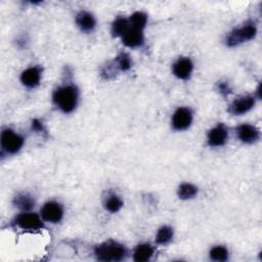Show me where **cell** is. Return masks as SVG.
Returning <instances> with one entry per match:
<instances>
[{"label": "cell", "instance_id": "cell-10", "mask_svg": "<svg viewBox=\"0 0 262 262\" xmlns=\"http://www.w3.org/2000/svg\"><path fill=\"white\" fill-rule=\"evenodd\" d=\"M43 70L40 66H32L24 70L20 74V82L21 84L30 89L36 88L42 79Z\"/></svg>", "mask_w": 262, "mask_h": 262}, {"label": "cell", "instance_id": "cell-6", "mask_svg": "<svg viewBox=\"0 0 262 262\" xmlns=\"http://www.w3.org/2000/svg\"><path fill=\"white\" fill-rule=\"evenodd\" d=\"M193 120L192 112L187 106H179L175 110L171 118V127L175 131H184L188 129Z\"/></svg>", "mask_w": 262, "mask_h": 262}, {"label": "cell", "instance_id": "cell-23", "mask_svg": "<svg viewBox=\"0 0 262 262\" xmlns=\"http://www.w3.org/2000/svg\"><path fill=\"white\" fill-rule=\"evenodd\" d=\"M117 70L121 72H127L132 67V59L130 55L126 52H120L116 58L113 60Z\"/></svg>", "mask_w": 262, "mask_h": 262}, {"label": "cell", "instance_id": "cell-20", "mask_svg": "<svg viewBox=\"0 0 262 262\" xmlns=\"http://www.w3.org/2000/svg\"><path fill=\"white\" fill-rule=\"evenodd\" d=\"M104 208L111 213H117L123 207V201L116 193H110L104 200Z\"/></svg>", "mask_w": 262, "mask_h": 262}, {"label": "cell", "instance_id": "cell-4", "mask_svg": "<svg viewBox=\"0 0 262 262\" xmlns=\"http://www.w3.org/2000/svg\"><path fill=\"white\" fill-rule=\"evenodd\" d=\"M25 144V137L11 128H3L1 131L0 145L1 154L15 155Z\"/></svg>", "mask_w": 262, "mask_h": 262}, {"label": "cell", "instance_id": "cell-24", "mask_svg": "<svg viewBox=\"0 0 262 262\" xmlns=\"http://www.w3.org/2000/svg\"><path fill=\"white\" fill-rule=\"evenodd\" d=\"M216 89L219 92V94H221L224 97L228 96L232 92V88L230 86V83L228 81H225V80L218 81V83L216 84Z\"/></svg>", "mask_w": 262, "mask_h": 262}, {"label": "cell", "instance_id": "cell-19", "mask_svg": "<svg viewBox=\"0 0 262 262\" xmlns=\"http://www.w3.org/2000/svg\"><path fill=\"white\" fill-rule=\"evenodd\" d=\"M173 236H174L173 227L169 225H163L158 229L156 233V243L161 246L168 245L173 239Z\"/></svg>", "mask_w": 262, "mask_h": 262}, {"label": "cell", "instance_id": "cell-14", "mask_svg": "<svg viewBox=\"0 0 262 262\" xmlns=\"http://www.w3.org/2000/svg\"><path fill=\"white\" fill-rule=\"evenodd\" d=\"M76 24L82 32L91 33L96 27V19L91 12L81 10L76 15Z\"/></svg>", "mask_w": 262, "mask_h": 262}, {"label": "cell", "instance_id": "cell-7", "mask_svg": "<svg viewBox=\"0 0 262 262\" xmlns=\"http://www.w3.org/2000/svg\"><path fill=\"white\" fill-rule=\"evenodd\" d=\"M40 216L45 222L53 224L58 223L63 218V208L61 204L56 201H48L42 206Z\"/></svg>", "mask_w": 262, "mask_h": 262}, {"label": "cell", "instance_id": "cell-21", "mask_svg": "<svg viewBox=\"0 0 262 262\" xmlns=\"http://www.w3.org/2000/svg\"><path fill=\"white\" fill-rule=\"evenodd\" d=\"M209 257L212 261H217V262H224L227 261L229 257L228 250L221 245L214 246L210 249L209 251Z\"/></svg>", "mask_w": 262, "mask_h": 262}, {"label": "cell", "instance_id": "cell-22", "mask_svg": "<svg viewBox=\"0 0 262 262\" xmlns=\"http://www.w3.org/2000/svg\"><path fill=\"white\" fill-rule=\"evenodd\" d=\"M128 19L130 27L143 31L147 24V14L142 11H135L130 15Z\"/></svg>", "mask_w": 262, "mask_h": 262}, {"label": "cell", "instance_id": "cell-3", "mask_svg": "<svg viewBox=\"0 0 262 262\" xmlns=\"http://www.w3.org/2000/svg\"><path fill=\"white\" fill-rule=\"evenodd\" d=\"M257 35L256 24L252 20L245 23L241 27L231 30L225 37V44L227 47H235L245 42L254 39Z\"/></svg>", "mask_w": 262, "mask_h": 262}, {"label": "cell", "instance_id": "cell-9", "mask_svg": "<svg viewBox=\"0 0 262 262\" xmlns=\"http://www.w3.org/2000/svg\"><path fill=\"white\" fill-rule=\"evenodd\" d=\"M228 138V130L222 123L217 124L211 128L207 134V142L211 147L223 146Z\"/></svg>", "mask_w": 262, "mask_h": 262}, {"label": "cell", "instance_id": "cell-18", "mask_svg": "<svg viewBox=\"0 0 262 262\" xmlns=\"http://www.w3.org/2000/svg\"><path fill=\"white\" fill-rule=\"evenodd\" d=\"M198 192H199L198 186H195L194 184L189 183V182L181 183L177 189L178 198L180 200H184V201L193 199L198 194Z\"/></svg>", "mask_w": 262, "mask_h": 262}, {"label": "cell", "instance_id": "cell-5", "mask_svg": "<svg viewBox=\"0 0 262 262\" xmlns=\"http://www.w3.org/2000/svg\"><path fill=\"white\" fill-rule=\"evenodd\" d=\"M43 222L44 220L40 215L33 213L31 211H27L17 214L12 220V225L27 232H35L43 229Z\"/></svg>", "mask_w": 262, "mask_h": 262}, {"label": "cell", "instance_id": "cell-12", "mask_svg": "<svg viewBox=\"0 0 262 262\" xmlns=\"http://www.w3.org/2000/svg\"><path fill=\"white\" fill-rule=\"evenodd\" d=\"M193 71V62L189 57L181 56L172 64L173 75L180 80H188Z\"/></svg>", "mask_w": 262, "mask_h": 262}, {"label": "cell", "instance_id": "cell-15", "mask_svg": "<svg viewBox=\"0 0 262 262\" xmlns=\"http://www.w3.org/2000/svg\"><path fill=\"white\" fill-rule=\"evenodd\" d=\"M154 247L147 243L139 244L133 251V260L136 262H147L154 256Z\"/></svg>", "mask_w": 262, "mask_h": 262}, {"label": "cell", "instance_id": "cell-1", "mask_svg": "<svg viewBox=\"0 0 262 262\" xmlns=\"http://www.w3.org/2000/svg\"><path fill=\"white\" fill-rule=\"evenodd\" d=\"M53 104L63 114L74 112L79 102V89L74 84H63L54 89L52 93Z\"/></svg>", "mask_w": 262, "mask_h": 262}, {"label": "cell", "instance_id": "cell-25", "mask_svg": "<svg viewBox=\"0 0 262 262\" xmlns=\"http://www.w3.org/2000/svg\"><path fill=\"white\" fill-rule=\"evenodd\" d=\"M31 126H32V129L35 132H39V133H45L46 132V128H45L43 122L41 120H39V119L32 120Z\"/></svg>", "mask_w": 262, "mask_h": 262}, {"label": "cell", "instance_id": "cell-13", "mask_svg": "<svg viewBox=\"0 0 262 262\" xmlns=\"http://www.w3.org/2000/svg\"><path fill=\"white\" fill-rule=\"evenodd\" d=\"M123 44L129 48L141 47L144 43L143 31L130 27L128 31L121 37Z\"/></svg>", "mask_w": 262, "mask_h": 262}, {"label": "cell", "instance_id": "cell-8", "mask_svg": "<svg viewBox=\"0 0 262 262\" xmlns=\"http://www.w3.org/2000/svg\"><path fill=\"white\" fill-rule=\"evenodd\" d=\"M256 103V96L247 94L235 98L228 106V113L233 116H242L250 112Z\"/></svg>", "mask_w": 262, "mask_h": 262}, {"label": "cell", "instance_id": "cell-11", "mask_svg": "<svg viewBox=\"0 0 262 262\" xmlns=\"http://www.w3.org/2000/svg\"><path fill=\"white\" fill-rule=\"evenodd\" d=\"M235 133L237 139L246 144H253L257 142L260 138L259 129L256 126L248 123L237 126L235 129Z\"/></svg>", "mask_w": 262, "mask_h": 262}, {"label": "cell", "instance_id": "cell-17", "mask_svg": "<svg viewBox=\"0 0 262 262\" xmlns=\"http://www.w3.org/2000/svg\"><path fill=\"white\" fill-rule=\"evenodd\" d=\"M130 28L129 19L124 16H118L111 26V33L113 37H122Z\"/></svg>", "mask_w": 262, "mask_h": 262}, {"label": "cell", "instance_id": "cell-16", "mask_svg": "<svg viewBox=\"0 0 262 262\" xmlns=\"http://www.w3.org/2000/svg\"><path fill=\"white\" fill-rule=\"evenodd\" d=\"M14 207L19 209L23 212L31 211L35 207L34 198L28 192H19L17 193L12 201Z\"/></svg>", "mask_w": 262, "mask_h": 262}, {"label": "cell", "instance_id": "cell-2", "mask_svg": "<svg viewBox=\"0 0 262 262\" xmlns=\"http://www.w3.org/2000/svg\"><path fill=\"white\" fill-rule=\"evenodd\" d=\"M93 254L98 261L118 262L126 259L128 250L123 244L108 239L96 245L94 247Z\"/></svg>", "mask_w": 262, "mask_h": 262}]
</instances>
